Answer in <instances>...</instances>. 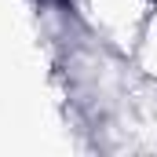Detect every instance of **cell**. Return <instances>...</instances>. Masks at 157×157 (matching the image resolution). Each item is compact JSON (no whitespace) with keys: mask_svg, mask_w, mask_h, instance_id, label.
Returning a JSON list of instances; mask_svg holds the SVG:
<instances>
[{"mask_svg":"<svg viewBox=\"0 0 157 157\" xmlns=\"http://www.w3.org/2000/svg\"><path fill=\"white\" fill-rule=\"evenodd\" d=\"M37 4H44V7H62V11L73 7V0H37Z\"/></svg>","mask_w":157,"mask_h":157,"instance_id":"cell-1","label":"cell"},{"mask_svg":"<svg viewBox=\"0 0 157 157\" xmlns=\"http://www.w3.org/2000/svg\"><path fill=\"white\" fill-rule=\"evenodd\" d=\"M150 4H157V0H150Z\"/></svg>","mask_w":157,"mask_h":157,"instance_id":"cell-2","label":"cell"}]
</instances>
